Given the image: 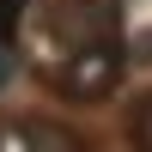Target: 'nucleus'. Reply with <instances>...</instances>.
<instances>
[{"mask_svg": "<svg viewBox=\"0 0 152 152\" xmlns=\"http://www.w3.org/2000/svg\"><path fill=\"white\" fill-rule=\"evenodd\" d=\"M128 134H134V146H140V152H152V97H140V110H134Z\"/></svg>", "mask_w": 152, "mask_h": 152, "instance_id": "nucleus-2", "label": "nucleus"}, {"mask_svg": "<svg viewBox=\"0 0 152 152\" xmlns=\"http://www.w3.org/2000/svg\"><path fill=\"white\" fill-rule=\"evenodd\" d=\"M12 152H79V140H73V134H61L55 122L31 116V122H18V128H12Z\"/></svg>", "mask_w": 152, "mask_h": 152, "instance_id": "nucleus-1", "label": "nucleus"}, {"mask_svg": "<svg viewBox=\"0 0 152 152\" xmlns=\"http://www.w3.org/2000/svg\"><path fill=\"white\" fill-rule=\"evenodd\" d=\"M18 12H24V0H0V43L18 31Z\"/></svg>", "mask_w": 152, "mask_h": 152, "instance_id": "nucleus-3", "label": "nucleus"}]
</instances>
